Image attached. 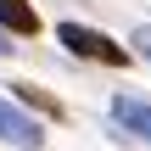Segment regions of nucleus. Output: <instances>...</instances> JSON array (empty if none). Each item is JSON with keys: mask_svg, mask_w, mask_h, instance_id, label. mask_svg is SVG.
<instances>
[{"mask_svg": "<svg viewBox=\"0 0 151 151\" xmlns=\"http://www.w3.org/2000/svg\"><path fill=\"white\" fill-rule=\"evenodd\" d=\"M56 39H62L73 56H84V62H101V67H123V62H129V50H123L118 39H106L101 28H78V22H62V28H56Z\"/></svg>", "mask_w": 151, "mask_h": 151, "instance_id": "nucleus-1", "label": "nucleus"}, {"mask_svg": "<svg viewBox=\"0 0 151 151\" xmlns=\"http://www.w3.org/2000/svg\"><path fill=\"white\" fill-rule=\"evenodd\" d=\"M0 140H6V146H17V151H39V146H45V129H39L17 101H6V95H0Z\"/></svg>", "mask_w": 151, "mask_h": 151, "instance_id": "nucleus-2", "label": "nucleus"}, {"mask_svg": "<svg viewBox=\"0 0 151 151\" xmlns=\"http://www.w3.org/2000/svg\"><path fill=\"white\" fill-rule=\"evenodd\" d=\"M112 123L123 134H134V140L151 146V101H140V95H112Z\"/></svg>", "mask_w": 151, "mask_h": 151, "instance_id": "nucleus-3", "label": "nucleus"}, {"mask_svg": "<svg viewBox=\"0 0 151 151\" xmlns=\"http://www.w3.org/2000/svg\"><path fill=\"white\" fill-rule=\"evenodd\" d=\"M0 28L28 39V34H39V17H34V6H28V0H0Z\"/></svg>", "mask_w": 151, "mask_h": 151, "instance_id": "nucleus-4", "label": "nucleus"}, {"mask_svg": "<svg viewBox=\"0 0 151 151\" xmlns=\"http://www.w3.org/2000/svg\"><path fill=\"white\" fill-rule=\"evenodd\" d=\"M17 95H22V101H28V106H39V112H62V106H56V101H50V95H39V90H34V84H17Z\"/></svg>", "mask_w": 151, "mask_h": 151, "instance_id": "nucleus-5", "label": "nucleus"}, {"mask_svg": "<svg viewBox=\"0 0 151 151\" xmlns=\"http://www.w3.org/2000/svg\"><path fill=\"white\" fill-rule=\"evenodd\" d=\"M134 50H140V56L151 62V22H146V28H134Z\"/></svg>", "mask_w": 151, "mask_h": 151, "instance_id": "nucleus-6", "label": "nucleus"}, {"mask_svg": "<svg viewBox=\"0 0 151 151\" xmlns=\"http://www.w3.org/2000/svg\"><path fill=\"white\" fill-rule=\"evenodd\" d=\"M11 50H17V45H11V34L0 28V56H11Z\"/></svg>", "mask_w": 151, "mask_h": 151, "instance_id": "nucleus-7", "label": "nucleus"}]
</instances>
